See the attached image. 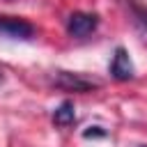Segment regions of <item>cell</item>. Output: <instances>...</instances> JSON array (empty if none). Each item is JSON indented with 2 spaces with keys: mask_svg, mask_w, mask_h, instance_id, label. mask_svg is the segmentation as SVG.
Returning <instances> with one entry per match:
<instances>
[{
  "mask_svg": "<svg viewBox=\"0 0 147 147\" xmlns=\"http://www.w3.org/2000/svg\"><path fill=\"white\" fill-rule=\"evenodd\" d=\"M0 37L14 41H32L37 37V28L18 16H0Z\"/></svg>",
  "mask_w": 147,
  "mask_h": 147,
  "instance_id": "cell-1",
  "label": "cell"
},
{
  "mask_svg": "<svg viewBox=\"0 0 147 147\" xmlns=\"http://www.w3.org/2000/svg\"><path fill=\"white\" fill-rule=\"evenodd\" d=\"M99 28V16L87 11H74L67 18V34L74 39H85Z\"/></svg>",
  "mask_w": 147,
  "mask_h": 147,
  "instance_id": "cell-2",
  "label": "cell"
},
{
  "mask_svg": "<svg viewBox=\"0 0 147 147\" xmlns=\"http://www.w3.org/2000/svg\"><path fill=\"white\" fill-rule=\"evenodd\" d=\"M53 85H55V87H60V90H67V92H80V94L92 92V90H96V87H99V83H96V80L83 78V76H78V74L64 71V69L55 71V76H53Z\"/></svg>",
  "mask_w": 147,
  "mask_h": 147,
  "instance_id": "cell-3",
  "label": "cell"
},
{
  "mask_svg": "<svg viewBox=\"0 0 147 147\" xmlns=\"http://www.w3.org/2000/svg\"><path fill=\"white\" fill-rule=\"evenodd\" d=\"M110 76L119 83L124 80H131L136 76V67H133V60L129 55V51L124 46H117L115 53H113V60H110Z\"/></svg>",
  "mask_w": 147,
  "mask_h": 147,
  "instance_id": "cell-4",
  "label": "cell"
},
{
  "mask_svg": "<svg viewBox=\"0 0 147 147\" xmlns=\"http://www.w3.org/2000/svg\"><path fill=\"white\" fill-rule=\"evenodd\" d=\"M51 119H53V124L60 126V129L71 126V124L76 122V108H74V103H71V101H62V103L53 110Z\"/></svg>",
  "mask_w": 147,
  "mask_h": 147,
  "instance_id": "cell-5",
  "label": "cell"
},
{
  "mask_svg": "<svg viewBox=\"0 0 147 147\" xmlns=\"http://www.w3.org/2000/svg\"><path fill=\"white\" fill-rule=\"evenodd\" d=\"M106 136H108V131H106L103 126H99V124L87 126V129L83 131V138H106Z\"/></svg>",
  "mask_w": 147,
  "mask_h": 147,
  "instance_id": "cell-6",
  "label": "cell"
},
{
  "mask_svg": "<svg viewBox=\"0 0 147 147\" xmlns=\"http://www.w3.org/2000/svg\"><path fill=\"white\" fill-rule=\"evenodd\" d=\"M131 9H133V14L138 16V21L147 28V9H142V7H140V5H136V2H131Z\"/></svg>",
  "mask_w": 147,
  "mask_h": 147,
  "instance_id": "cell-7",
  "label": "cell"
},
{
  "mask_svg": "<svg viewBox=\"0 0 147 147\" xmlns=\"http://www.w3.org/2000/svg\"><path fill=\"white\" fill-rule=\"evenodd\" d=\"M2 80H5V76H2V69H0V85H2Z\"/></svg>",
  "mask_w": 147,
  "mask_h": 147,
  "instance_id": "cell-8",
  "label": "cell"
},
{
  "mask_svg": "<svg viewBox=\"0 0 147 147\" xmlns=\"http://www.w3.org/2000/svg\"><path fill=\"white\" fill-rule=\"evenodd\" d=\"M140 147H147V145H140Z\"/></svg>",
  "mask_w": 147,
  "mask_h": 147,
  "instance_id": "cell-9",
  "label": "cell"
}]
</instances>
